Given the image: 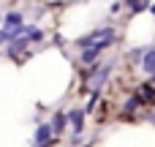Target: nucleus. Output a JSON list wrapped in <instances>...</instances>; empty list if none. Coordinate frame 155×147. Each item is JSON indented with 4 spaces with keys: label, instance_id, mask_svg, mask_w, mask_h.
<instances>
[{
    "label": "nucleus",
    "instance_id": "obj_4",
    "mask_svg": "<svg viewBox=\"0 0 155 147\" xmlns=\"http://www.w3.org/2000/svg\"><path fill=\"white\" fill-rule=\"evenodd\" d=\"M49 139H52V125L41 123V125L35 128V145H46Z\"/></svg>",
    "mask_w": 155,
    "mask_h": 147
},
{
    "label": "nucleus",
    "instance_id": "obj_8",
    "mask_svg": "<svg viewBox=\"0 0 155 147\" xmlns=\"http://www.w3.org/2000/svg\"><path fill=\"white\" fill-rule=\"evenodd\" d=\"M65 123H68V117H65L63 112H57V115H54V125H52V131H54V134H63V131H65Z\"/></svg>",
    "mask_w": 155,
    "mask_h": 147
},
{
    "label": "nucleus",
    "instance_id": "obj_5",
    "mask_svg": "<svg viewBox=\"0 0 155 147\" xmlns=\"http://www.w3.org/2000/svg\"><path fill=\"white\" fill-rule=\"evenodd\" d=\"M142 68L150 74V76H155V49H147L144 52V60H142Z\"/></svg>",
    "mask_w": 155,
    "mask_h": 147
},
{
    "label": "nucleus",
    "instance_id": "obj_13",
    "mask_svg": "<svg viewBox=\"0 0 155 147\" xmlns=\"http://www.w3.org/2000/svg\"><path fill=\"white\" fill-rule=\"evenodd\" d=\"M128 5H131L134 11H139V8H142V0H128Z\"/></svg>",
    "mask_w": 155,
    "mask_h": 147
},
{
    "label": "nucleus",
    "instance_id": "obj_6",
    "mask_svg": "<svg viewBox=\"0 0 155 147\" xmlns=\"http://www.w3.org/2000/svg\"><path fill=\"white\" fill-rule=\"evenodd\" d=\"M14 27H22V14H16V11H11L5 16V30H14Z\"/></svg>",
    "mask_w": 155,
    "mask_h": 147
},
{
    "label": "nucleus",
    "instance_id": "obj_7",
    "mask_svg": "<svg viewBox=\"0 0 155 147\" xmlns=\"http://www.w3.org/2000/svg\"><path fill=\"white\" fill-rule=\"evenodd\" d=\"M109 74H112V63H106L104 68H98V71L93 74V82H95V85H104V79H106Z\"/></svg>",
    "mask_w": 155,
    "mask_h": 147
},
{
    "label": "nucleus",
    "instance_id": "obj_12",
    "mask_svg": "<svg viewBox=\"0 0 155 147\" xmlns=\"http://www.w3.org/2000/svg\"><path fill=\"white\" fill-rule=\"evenodd\" d=\"M142 93L147 95V101H150V104L155 101V93H153V87H150V85H144V87H142Z\"/></svg>",
    "mask_w": 155,
    "mask_h": 147
},
{
    "label": "nucleus",
    "instance_id": "obj_11",
    "mask_svg": "<svg viewBox=\"0 0 155 147\" xmlns=\"http://www.w3.org/2000/svg\"><path fill=\"white\" fill-rule=\"evenodd\" d=\"M139 104H142V98H128V104H125V112H134Z\"/></svg>",
    "mask_w": 155,
    "mask_h": 147
},
{
    "label": "nucleus",
    "instance_id": "obj_1",
    "mask_svg": "<svg viewBox=\"0 0 155 147\" xmlns=\"http://www.w3.org/2000/svg\"><path fill=\"white\" fill-rule=\"evenodd\" d=\"M112 41H114V30H112V27H104V30H95V33H90V35L79 38V41H76V46H82V49H87V46H95V44H104V46H109Z\"/></svg>",
    "mask_w": 155,
    "mask_h": 147
},
{
    "label": "nucleus",
    "instance_id": "obj_3",
    "mask_svg": "<svg viewBox=\"0 0 155 147\" xmlns=\"http://www.w3.org/2000/svg\"><path fill=\"white\" fill-rule=\"evenodd\" d=\"M65 117H68V123L74 125V134H79V131L84 128V112H82V109H71Z\"/></svg>",
    "mask_w": 155,
    "mask_h": 147
},
{
    "label": "nucleus",
    "instance_id": "obj_9",
    "mask_svg": "<svg viewBox=\"0 0 155 147\" xmlns=\"http://www.w3.org/2000/svg\"><path fill=\"white\" fill-rule=\"evenodd\" d=\"M25 46H27V38H14V41H11V46H8V52H11V55H16V52H22Z\"/></svg>",
    "mask_w": 155,
    "mask_h": 147
},
{
    "label": "nucleus",
    "instance_id": "obj_10",
    "mask_svg": "<svg viewBox=\"0 0 155 147\" xmlns=\"http://www.w3.org/2000/svg\"><path fill=\"white\" fill-rule=\"evenodd\" d=\"M25 35H27V41H41V30L38 27H27Z\"/></svg>",
    "mask_w": 155,
    "mask_h": 147
},
{
    "label": "nucleus",
    "instance_id": "obj_2",
    "mask_svg": "<svg viewBox=\"0 0 155 147\" xmlns=\"http://www.w3.org/2000/svg\"><path fill=\"white\" fill-rule=\"evenodd\" d=\"M106 46L104 44H95V46H87L84 52H82V63H98V57H101V52H104Z\"/></svg>",
    "mask_w": 155,
    "mask_h": 147
},
{
    "label": "nucleus",
    "instance_id": "obj_14",
    "mask_svg": "<svg viewBox=\"0 0 155 147\" xmlns=\"http://www.w3.org/2000/svg\"><path fill=\"white\" fill-rule=\"evenodd\" d=\"M153 14H155V3H153Z\"/></svg>",
    "mask_w": 155,
    "mask_h": 147
}]
</instances>
